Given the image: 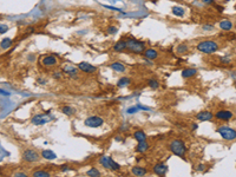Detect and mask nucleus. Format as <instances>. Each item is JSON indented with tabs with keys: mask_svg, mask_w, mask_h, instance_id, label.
<instances>
[{
	"mask_svg": "<svg viewBox=\"0 0 236 177\" xmlns=\"http://www.w3.org/2000/svg\"><path fill=\"white\" fill-rule=\"evenodd\" d=\"M196 48L202 53H205V54H213L218 51L220 46H218V43L215 41V40H202L200 41L197 45H196Z\"/></svg>",
	"mask_w": 236,
	"mask_h": 177,
	"instance_id": "nucleus-1",
	"label": "nucleus"
},
{
	"mask_svg": "<svg viewBox=\"0 0 236 177\" xmlns=\"http://www.w3.org/2000/svg\"><path fill=\"white\" fill-rule=\"evenodd\" d=\"M169 150L171 151V154H174L176 156L184 158L185 154H187V145L181 139H172L169 143Z\"/></svg>",
	"mask_w": 236,
	"mask_h": 177,
	"instance_id": "nucleus-2",
	"label": "nucleus"
},
{
	"mask_svg": "<svg viewBox=\"0 0 236 177\" xmlns=\"http://www.w3.org/2000/svg\"><path fill=\"white\" fill-rule=\"evenodd\" d=\"M126 50L131 51L134 53L141 54L145 51V43H143L141 40H137L135 38H129L126 40Z\"/></svg>",
	"mask_w": 236,
	"mask_h": 177,
	"instance_id": "nucleus-3",
	"label": "nucleus"
},
{
	"mask_svg": "<svg viewBox=\"0 0 236 177\" xmlns=\"http://www.w3.org/2000/svg\"><path fill=\"white\" fill-rule=\"evenodd\" d=\"M217 132L224 141H234L236 139V130L228 125H222L217 128Z\"/></svg>",
	"mask_w": 236,
	"mask_h": 177,
	"instance_id": "nucleus-4",
	"label": "nucleus"
},
{
	"mask_svg": "<svg viewBox=\"0 0 236 177\" xmlns=\"http://www.w3.org/2000/svg\"><path fill=\"white\" fill-rule=\"evenodd\" d=\"M99 162H101V164L105 169H109V170L117 171L121 169V165L117 163V162H115L110 156H103V157L99 159Z\"/></svg>",
	"mask_w": 236,
	"mask_h": 177,
	"instance_id": "nucleus-5",
	"label": "nucleus"
},
{
	"mask_svg": "<svg viewBox=\"0 0 236 177\" xmlns=\"http://www.w3.org/2000/svg\"><path fill=\"white\" fill-rule=\"evenodd\" d=\"M40 159V155L33 149H26L23 152V161L27 163H34Z\"/></svg>",
	"mask_w": 236,
	"mask_h": 177,
	"instance_id": "nucleus-6",
	"label": "nucleus"
},
{
	"mask_svg": "<svg viewBox=\"0 0 236 177\" xmlns=\"http://www.w3.org/2000/svg\"><path fill=\"white\" fill-rule=\"evenodd\" d=\"M84 124L88 128H99L104 124V119L99 116H90L84 120Z\"/></svg>",
	"mask_w": 236,
	"mask_h": 177,
	"instance_id": "nucleus-7",
	"label": "nucleus"
},
{
	"mask_svg": "<svg viewBox=\"0 0 236 177\" xmlns=\"http://www.w3.org/2000/svg\"><path fill=\"white\" fill-rule=\"evenodd\" d=\"M39 63L45 67H51V66H56L58 60L56 58V56L53 54H46V56H43L39 59Z\"/></svg>",
	"mask_w": 236,
	"mask_h": 177,
	"instance_id": "nucleus-8",
	"label": "nucleus"
},
{
	"mask_svg": "<svg viewBox=\"0 0 236 177\" xmlns=\"http://www.w3.org/2000/svg\"><path fill=\"white\" fill-rule=\"evenodd\" d=\"M51 120V117L50 116H47V115H35L33 117L31 118V123L33 125H37V126H39V125H44L46 124L47 122H50Z\"/></svg>",
	"mask_w": 236,
	"mask_h": 177,
	"instance_id": "nucleus-9",
	"label": "nucleus"
},
{
	"mask_svg": "<svg viewBox=\"0 0 236 177\" xmlns=\"http://www.w3.org/2000/svg\"><path fill=\"white\" fill-rule=\"evenodd\" d=\"M214 117L217 118L218 120H224V122H228L231 118L234 117V113L229 110H218L214 115Z\"/></svg>",
	"mask_w": 236,
	"mask_h": 177,
	"instance_id": "nucleus-10",
	"label": "nucleus"
},
{
	"mask_svg": "<svg viewBox=\"0 0 236 177\" xmlns=\"http://www.w3.org/2000/svg\"><path fill=\"white\" fill-rule=\"evenodd\" d=\"M78 70H81V72L85 73H94L97 71V67L94 65H91L88 61H81L78 64Z\"/></svg>",
	"mask_w": 236,
	"mask_h": 177,
	"instance_id": "nucleus-11",
	"label": "nucleus"
},
{
	"mask_svg": "<svg viewBox=\"0 0 236 177\" xmlns=\"http://www.w3.org/2000/svg\"><path fill=\"white\" fill-rule=\"evenodd\" d=\"M168 170H169V168L165 163L155 164L154 168H152V171L155 172L156 175H158V176H164V175H167Z\"/></svg>",
	"mask_w": 236,
	"mask_h": 177,
	"instance_id": "nucleus-12",
	"label": "nucleus"
},
{
	"mask_svg": "<svg viewBox=\"0 0 236 177\" xmlns=\"http://www.w3.org/2000/svg\"><path fill=\"white\" fill-rule=\"evenodd\" d=\"M213 118H214L213 112L208 110H203L196 115V119H198L200 122H209V120H213Z\"/></svg>",
	"mask_w": 236,
	"mask_h": 177,
	"instance_id": "nucleus-13",
	"label": "nucleus"
},
{
	"mask_svg": "<svg viewBox=\"0 0 236 177\" xmlns=\"http://www.w3.org/2000/svg\"><path fill=\"white\" fill-rule=\"evenodd\" d=\"M143 56L145 57V59H149V60H155V59L158 58V52L154 50V48H145V51L143 52Z\"/></svg>",
	"mask_w": 236,
	"mask_h": 177,
	"instance_id": "nucleus-14",
	"label": "nucleus"
},
{
	"mask_svg": "<svg viewBox=\"0 0 236 177\" xmlns=\"http://www.w3.org/2000/svg\"><path fill=\"white\" fill-rule=\"evenodd\" d=\"M125 50H126V40H124V39L118 40L115 45H114V51H115V52H123V51H125Z\"/></svg>",
	"mask_w": 236,
	"mask_h": 177,
	"instance_id": "nucleus-15",
	"label": "nucleus"
},
{
	"mask_svg": "<svg viewBox=\"0 0 236 177\" xmlns=\"http://www.w3.org/2000/svg\"><path fill=\"white\" fill-rule=\"evenodd\" d=\"M149 148H150V145L147 141H143V142H138V144L136 146V151L138 152V154H144V152H147L149 150Z\"/></svg>",
	"mask_w": 236,
	"mask_h": 177,
	"instance_id": "nucleus-16",
	"label": "nucleus"
},
{
	"mask_svg": "<svg viewBox=\"0 0 236 177\" xmlns=\"http://www.w3.org/2000/svg\"><path fill=\"white\" fill-rule=\"evenodd\" d=\"M131 172H132V175L134 176H144V175H147L148 174V170L145 169V168H143V166H134L132 169H131Z\"/></svg>",
	"mask_w": 236,
	"mask_h": 177,
	"instance_id": "nucleus-17",
	"label": "nucleus"
},
{
	"mask_svg": "<svg viewBox=\"0 0 236 177\" xmlns=\"http://www.w3.org/2000/svg\"><path fill=\"white\" fill-rule=\"evenodd\" d=\"M218 25H220V28L223 30V31H230V30L234 27V24L228 19L221 20V21L218 23Z\"/></svg>",
	"mask_w": 236,
	"mask_h": 177,
	"instance_id": "nucleus-18",
	"label": "nucleus"
},
{
	"mask_svg": "<svg viewBox=\"0 0 236 177\" xmlns=\"http://www.w3.org/2000/svg\"><path fill=\"white\" fill-rule=\"evenodd\" d=\"M196 73H197V70H196V69H191V67H188V69H184L181 74H182V78L188 79V78H191V77H194Z\"/></svg>",
	"mask_w": 236,
	"mask_h": 177,
	"instance_id": "nucleus-19",
	"label": "nucleus"
},
{
	"mask_svg": "<svg viewBox=\"0 0 236 177\" xmlns=\"http://www.w3.org/2000/svg\"><path fill=\"white\" fill-rule=\"evenodd\" d=\"M63 71L66 73V74H68L70 77L74 78V77L77 76V73H78V69H77V67H74V66L66 65L65 67H64V70H63Z\"/></svg>",
	"mask_w": 236,
	"mask_h": 177,
	"instance_id": "nucleus-20",
	"label": "nucleus"
},
{
	"mask_svg": "<svg viewBox=\"0 0 236 177\" xmlns=\"http://www.w3.org/2000/svg\"><path fill=\"white\" fill-rule=\"evenodd\" d=\"M110 69H112L115 72H124L125 71V66L122 64L121 61H114L110 64Z\"/></svg>",
	"mask_w": 236,
	"mask_h": 177,
	"instance_id": "nucleus-21",
	"label": "nucleus"
},
{
	"mask_svg": "<svg viewBox=\"0 0 236 177\" xmlns=\"http://www.w3.org/2000/svg\"><path fill=\"white\" fill-rule=\"evenodd\" d=\"M40 156L43 158L47 159V161H52V159H56V158H57V155H56L52 150H43Z\"/></svg>",
	"mask_w": 236,
	"mask_h": 177,
	"instance_id": "nucleus-22",
	"label": "nucleus"
},
{
	"mask_svg": "<svg viewBox=\"0 0 236 177\" xmlns=\"http://www.w3.org/2000/svg\"><path fill=\"white\" fill-rule=\"evenodd\" d=\"M171 12L174 13V15L178 17V18H182L185 14V10L181 6H172L171 7Z\"/></svg>",
	"mask_w": 236,
	"mask_h": 177,
	"instance_id": "nucleus-23",
	"label": "nucleus"
},
{
	"mask_svg": "<svg viewBox=\"0 0 236 177\" xmlns=\"http://www.w3.org/2000/svg\"><path fill=\"white\" fill-rule=\"evenodd\" d=\"M13 45V40L11 38H5L0 41V48L1 50H8L10 47H12Z\"/></svg>",
	"mask_w": 236,
	"mask_h": 177,
	"instance_id": "nucleus-24",
	"label": "nucleus"
},
{
	"mask_svg": "<svg viewBox=\"0 0 236 177\" xmlns=\"http://www.w3.org/2000/svg\"><path fill=\"white\" fill-rule=\"evenodd\" d=\"M134 138H135L136 141H137V143H138V142L147 141V135H145V132L143 131V130H137V131L134 132Z\"/></svg>",
	"mask_w": 236,
	"mask_h": 177,
	"instance_id": "nucleus-25",
	"label": "nucleus"
},
{
	"mask_svg": "<svg viewBox=\"0 0 236 177\" xmlns=\"http://www.w3.org/2000/svg\"><path fill=\"white\" fill-rule=\"evenodd\" d=\"M130 83H131V80H130L129 77H122V78L118 79L117 86L118 87H126L128 85H130Z\"/></svg>",
	"mask_w": 236,
	"mask_h": 177,
	"instance_id": "nucleus-26",
	"label": "nucleus"
},
{
	"mask_svg": "<svg viewBox=\"0 0 236 177\" xmlns=\"http://www.w3.org/2000/svg\"><path fill=\"white\" fill-rule=\"evenodd\" d=\"M61 112L66 116H73L76 113V110H74L72 106H68V105H65V106H61Z\"/></svg>",
	"mask_w": 236,
	"mask_h": 177,
	"instance_id": "nucleus-27",
	"label": "nucleus"
},
{
	"mask_svg": "<svg viewBox=\"0 0 236 177\" xmlns=\"http://www.w3.org/2000/svg\"><path fill=\"white\" fill-rule=\"evenodd\" d=\"M189 51V46L187 44H180V45L177 46V48H176V52L178 53V54H184V53H187Z\"/></svg>",
	"mask_w": 236,
	"mask_h": 177,
	"instance_id": "nucleus-28",
	"label": "nucleus"
},
{
	"mask_svg": "<svg viewBox=\"0 0 236 177\" xmlns=\"http://www.w3.org/2000/svg\"><path fill=\"white\" fill-rule=\"evenodd\" d=\"M32 176H34V177H50L51 176V174L45 170H37L32 174Z\"/></svg>",
	"mask_w": 236,
	"mask_h": 177,
	"instance_id": "nucleus-29",
	"label": "nucleus"
},
{
	"mask_svg": "<svg viewBox=\"0 0 236 177\" xmlns=\"http://www.w3.org/2000/svg\"><path fill=\"white\" fill-rule=\"evenodd\" d=\"M148 85L149 87H151L152 90H157V89L159 87V83H158V80H156V79H149Z\"/></svg>",
	"mask_w": 236,
	"mask_h": 177,
	"instance_id": "nucleus-30",
	"label": "nucleus"
},
{
	"mask_svg": "<svg viewBox=\"0 0 236 177\" xmlns=\"http://www.w3.org/2000/svg\"><path fill=\"white\" fill-rule=\"evenodd\" d=\"M86 175L91 177H98V176H101V171L98 170L97 168H91V169L86 172Z\"/></svg>",
	"mask_w": 236,
	"mask_h": 177,
	"instance_id": "nucleus-31",
	"label": "nucleus"
},
{
	"mask_svg": "<svg viewBox=\"0 0 236 177\" xmlns=\"http://www.w3.org/2000/svg\"><path fill=\"white\" fill-rule=\"evenodd\" d=\"M117 32H118V28L114 25H110L108 27V34H116Z\"/></svg>",
	"mask_w": 236,
	"mask_h": 177,
	"instance_id": "nucleus-32",
	"label": "nucleus"
},
{
	"mask_svg": "<svg viewBox=\"0 0 236 177\" xmlns=\"http://www.w3.org/2000/svg\"><path fill=\"white\" fill-rule=\"evenodd\" d=\"M8 31V25L6 24H0V34H5Z\"/></svg>",
	"mask_w": 236,
	"mask_h": 177,
	"instance_id": "nucleus-33",
	"label": "nucleus"
},
{
	"mask_svg": "<svg viewBox=\"0 0 236 177\" xmlns=\"http://www.w3.org/2000/svg\"><path fill=\"white\" fill-rule=\"evenodd\" d=\"M138 109H139V106H132V107H129L128 110H126V112L131 115V113H135V112L138 111Z\"/></svg>",
	"mask_w": 236,
	"mask_h": 177,
	"instance_id": "nucleus-34",
	"label": "nucleus"
},
{
	"mask_svg": "<svg viewBox=\"0 0 236 177\" xmlns=\"http://www.w3.org/2000/svg\"><path fill=\"white\" fill-rule=\"evenodd\" d=\"M52 77H53L54 79H61V77H63V73H61L60 71H56V72L52 74Z\"/></svg>",
	"mask_w": 236,
	"mask_h": 177,
	"instance_id": "nucleus-35",
	"label": "nucleus"
},
{
	"mask_svg": "<svg viewBox=\"0 0 236 177\" xmlns=\"http://www.w3.org/2000/svg\"><path fill=\"white\" fill-rule=\"evenodd\" d=\"M104 7H106L109 10H112V11H118V12H122L121 8H118V7H112V6H109V5H103Z\"/></svg>",
	"mask_w": 236,
	"mask_h": 177,
	"instance_id": "nucleus-36",
	"label": "nucleus"
},
{
	"mask_svg": "<svg viewBox=\"0 0 236 177\" xmlns=\"http://www.w3.org/2000/svg\"><path fill=\"white\" fill-rule=\"evenodd\" d=\"M203 30H205V31H209V30H214V25H210V24H207V25H204V26H203Z\"/></svg>",
	"mask_w": 236,
	"mask_h": 177,
	"instance_id": "nucleus-37",
	"label": "nucleus"
},
{
	"mask_svg": "<svg viewBox=\"0 0 236 177\" xmlns=\"http://www.w3.org/2000/svg\"><path fill=\"white\" fill-rule=\"evenodd\" d=\"M203 4H205V5H213V4H215V0H201Z\"/></svg>",
	"mask_w": 236,
	"mask_h": 177,
	"instance_id": "nucleus-38",
	"label": "nucleus"
},
{
	"mask_svg": "<svg viewBox=\"0 0 236 177\" xmlns=\"http://www.w3.org/2000/svg\"><path fill=\"white\" fill-rule=\"evenodd\" d=\"M60 170H61V171H64V172H65V171H68V170H71V168H70V166H68V164H65V165H61Z\"/></svg>",
	"mask_w": 236,
	"mask_h": 177,
	"instance_id": "nucleus-39",
	"label": "nucleus"
},
{
	"mask_svg": "<svg viewBox=\"0 0 236 177\" xmlns=\"http://www.w3.org/2000/svg\"><path fill=\"white\" fill-rule=\"evenodd\" d=\"M221 61L223 64H228V63H230V59L229 57H223V58H221Z\"/></svg>",
	"mask_w": 236,
	"mask_h": 177,
	"instance_id": "nucleus-40",
	"label": "nucleus"
},
{
	"mask_svg": "<svg viewBox=\"0 0 236 177\" xmlns=\"http://www.w3.org/2000/svg\"><path fill=\"white\" fill-rule=\"evenodd\" d=\"M15 176H18V177H25L26 176V174L25 172H17V174H14Z\"/></svg>",
	"mask_w": 236,
	"mask_h": 177,
	"instance_id": "nucleus-41",
	"label": "nucleus"
},
{
	"mask_svg": "<svg viewBox=\"0 0 236 177\" xmlns=\"http://www.w3.org/2000/svg\"><path fill=\"white\" fill-rule=\"evenodd\" d=\"M0 95H1V96H10V92H6V91H4V90H0Z\"/></svg>",
	"mask_w": 236,
	"mask_h": 177,
	"instance_id": "nucleus-42",
	"label": "nucleus"
},
{
	"mask_svg": "<svg viewBox=\"0 0 236 177\" xmlns=\"http://www.w3.org/2000/svg\"><path fill=\"white\" fill-rule=\"evenodd\" d=\"M197 128H198V125L196 124V123H195V124H193V125H191V130H193V131H195V130H196V129H197Z\"/></svg>",
	"mask_w": 236,
	"mask_h": 177,
	"instance_id": "nucleus-43",
	"label": "nucleus"
},
{
	"mask_svg": "<svg viewBox=\"0 0 236 177\" xmlns=\"http://www.w3.org/2000/svg\"><path fill=\"white\" fill-rule=\"evenodd\" d=\"M38 82H39V84H45V83H46V80H45V79H41V78L38 79Z\"/></svg>",
	"mask_w": 236,
	"mask_h": 177,
	"instance_id": "nucleus-44",
	"label": "nucleus"
},
{
	"mask_svg": "<svg viewBox=\"0 0 236 177\" xmlns=\"http://www.w3.org/2000/svg\"><path fill=\"white\" fill-rule=\"evenodd\" d=\"M198 166H200V168H197V170H198V171H201V170H203V169H204V165H202V164H201V165H198Z\"/></svg>",
	"mask_w": 236,
	"mask_h": 177,
	"instance_id": "nucleus-45",
	"label": "nucleus"
}]
</instances>
